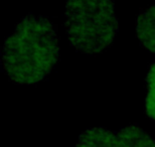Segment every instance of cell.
Returning <instances> with one entry per match:
<instances>
[{
  "label": "cell",
  "instance_id": "cell-1",
  "mask_svg": "<svg viewBox=\"0 0 155 147\" xmlns=\"http://www.w3.org/2000/svg\"><path fill=\"white\" fill-rule=\"evenodd\" d=\"M60 51L55 24L46 16L29 13L5 38L1 71L15 85H35L54 71Z\"/></svg>",
  "mask_w": 155,
  "mask_h": 147
},
{
  "label": "cell",
  "instance_id": "cell-2",
  "mask_svg": "<svg viewBox=\"0 0 155 147\" xmlns=\"http://www.w3.org/2000/svg\"><path fill=\"white\" fill-rule=\"evenodd\" d=\"M113 0H66L64 28L78 52L94 55L112 45L119 24Z\"/></svg>",
  "mask_w": 155,
  "mask_h": 147
},
{
  "label": "cell",
  "instance_id": "cell-3",
  "mask_svg": "<svg viewBox=\"0 0 155 147\" xmlns=\"http://www.w3.org/2000/svg\"><path fill=\"white\" fill-rule=\"evenodd\" d=\"M109 147H155V139L137 124H131L117 131L108 129Z\"/></svg>",
  "mask_w": 155,
  "mask_h": 147
},
{
  "label": "cell",
  "instance_id": "cell-4",
  "mask_svg": "<svg viewBox=\"0 0 155 147\" xmlns=\"http://www.w3.org/2000/svg\"><path fill=\"white\" fill-rule=\"evenodd\" d=\"M136 37L142 48L155 55V2L138 13Z\"/></svg>",
  "mask_w": 155,
  "mask_h": 147
},
{
  "label": "cell",
  "instance_id": "cell-5",
  "mask_svg": "<svg viewBox=\"0 0 155 147\" xmlns=\"http://www.w3.org/2000/svg\"><path fill=\"white\" fill-rule=\"evenodd\" d=\"M147 94L145 98L144 110L147 117L155 121V62H152L148 70L146 77Z\"/></svg>",
  "mask_w": 155,
  "mask_h": 147
}]
</instances>
